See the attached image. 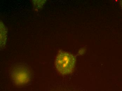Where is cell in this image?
Segmentation results:
<instances>
[{"label": "cell", "instance_id": "1", "mask_svg": "<svg viewBox=\"0 0 122 91\" xmlns=\"http://www.w3.org/2000/svg\"><path fill=\"white\" fill-rule=\"evenodd\" d=\"M76 61V58L72 54L61 51L56 56L55 66L57 71L61 74H69L73 71Z\"/></svg>", "mask_w": 122, "mask_h": 91}, {"label": "cell", "instance_id": "2", "mask_svg": "<svg viewBox=\"0 0 122 91\" xmlns=\"http://www.w3.org/2000/svg\"><path fill=\"white\" fill-rule=\"evenodd\" d=\"M11 76L14 82L17 85H23L29 81L30 74L29 69L23 65H19L12 69Z\"/></svg>", "mask_w": 122, "mask_h": 91}]
</instances>
